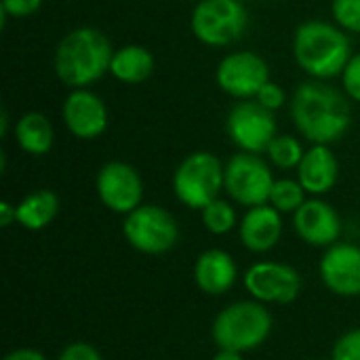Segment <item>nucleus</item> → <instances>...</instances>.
<instances>
[{
	"label": "nucleus",
	"mask_w": 360,
	"mask_h": 360,
	"mask_svg": "<svg viewBox=\"0 0 360 360\" xmlns=\"http://www.w3.org/2000/svg\"><path fill=\"white\" fill-rule=\"evenodd\" d=\"M226 165L207 150L188 154L173 173V192L190 209H205L224 190Z\"/></svg>",
	"instance_id": "nucleus-5"
},
{
	"label": "nucleus",
	"mask_w": 360,
	"mask_h": 360,
	"mask_svg": "<svg viewBox=\"0 0 360 360\" xmlns=\"http://www.w3.org/2000/svg\"><path fill=\"white\" fill-rule=\"evenodd\" d=\"M122 234L127 243L146 255H162L179 240V226L175 217L158 205H139L124 215Z\"/></svg>",
	"instance_id": "nucleus-7"
},
{
	"label": "nucleus",
	"mask_w": 360,
	"mask_h": 360,
	"mask_svg": "<svg viewBox=\"0 0 360 360\" xmlns=\"http://www.w3.org/2000/svg\"><path fill=\"white\" fill-rule=\"evenodd\" d=\"M249 25L245 0H200L190 15V27L205 46H230Z\"/></svg>",
	"instance_id": "nucleus-6"
},
{
	"label": "nucleus",
	"mask_w": 360,
	"mask_h": 360,
	"mask_svg": "<svg viewBox=\"0 0 360 360\" xmlns=\"http://www.w3.org/2000/svg\"><path fill=\"white\" fill-rule=\"evenodd\" d=\"M297 171V179L304 186V190L312 196H323L331 192L340 177V160L331 146L312 143V148L306 150Z\"/></svg>",
	"instance_id": "nucleus-16"
},
{
	"label": "nucleus",
	"mask_w": 360,
	"mask_h": 360,
	"mask_svg": "<svg viewBox=\"0 0 360 360\" xmlns=\"http://www.w3.org/2000/svg\"><path fill=\"white\" fill-rule=\"evenodd\" d=\"M15 139L25 154L44 156L55 143L53 122L42 112H25L15 124Z\"/></svg>",
	"instance_id": "nucleus-20"
},
{
	"label": "nucleus",
	"mask_w": 360,
	"mask_h": 360,
	"mask_svg": "<svg viewBox=\"0 0 360 360\" xmlns=\"http://www.w3.org/2000/svg\"><path fill=\"white\" fill-rule=\"evenodd\" d=\"M59 360H103L101 354L97 352L95 346L86 344V342H74L70 346L63 348V352L59 354Z\"/></svg>",
	"instance_id": "nucleus-30"
},
{
	"label": "nucleus",
	"mask_w": 360,
	"mask_h": 360,
	"mask_svg": "<svg viewBox=\"0 0 360 360\" xmlns=\"http://www.w3.org/2000/svg\"><path fill=\"white\" fill-rule=\"evenodd\" d=\"M110 74L124 84H141L154 74V55L141 44H124L114 51Z\"/></svg>",
	"instance_id": "nucleus-19"
},
{
	"label": "nucleus",
	"mask_w": 360,
	"mask_h": 360,
	"mask_svg": "<svg viewBox=\"0 0 360 360\" xmlns=\"http://www.w3.org/2000/svg\"><path fill=\"white\" fill-rule=\"evenodd\" d=\"M293 228L310 247H331L340 238L342 219L329 202L321 198H308L293 213Z\"/></svg>",
	"instance_id": "nucleus-15"
},
{
	"label": "nucleus",
	"mask_w": 360,
	"mask_h": 360,
	"mask_svg": "<svg viewBox=\"0 0 360 360\" xmlns=\"http://www.w3.org/2000/svg\"><path fill=\"white\" fill-rule=\"evenodd\" d=\"M247 291L264 304H291L302 293V276L293 266L259 262L245 274Z\"/></svg>",
	"instance_id": "nucleus-12"
},
{
	"label": "nucleus",
	"mask_w": 360,
	"mask_h": 360,
	"mask_svg": "<svg viewBox=\"0 0 360 360\" xmlns=\"http://www.w3.org/2000/svg\"><path fill=\"white\" fill-rule=\"evenodd\" d=\"M304 154H306V150H304L302 141L293 135H276L266 150L270 165L281 169V171L297 169Z\"/></svg>",
	"instance_id": "nucleus-22"
},
{
	"label": "nucleus",
	"mask_w": 360,
	"mask_h": 360,
	"mask_svg": "<svg viewBox=\"0 0 360 360\" xmlns=\"http://www.w3.org/2000/svg\"><path fill=\"white\" fill-rule=\"evenodd\" d=\"M236 262L230 253L221 249H209L198 255L194 266V281L196 287L207 295H221L232 289L236 283Z\"/></svg>",
	"instance_id": "nucleus-18"
},
{
	"label": "nucleus",
	"mask_w": 360,
	"mask_h": 360,
	"mask_svg": "<svg viewBox=\"0 0 360 360\" xmlns=\"http://www.w3.org/2000/svg\"><path fill=\"white\" fill-rule=\"evenodd\" d=\"M200 217L202 226L215 236H224L236 226V209L224 198H215L205 209H200Z\"/></svg>",
	"instance_id": "nucleus-24"
},
{
	"label": "nucleus",
	"mask_w": 360,
	"mask_h": 360,
	"mask_svg": "<svg viewBox=\"0 0 360 360\" xmlns=\"http://www.w3.org/2000/svg\"><path fill=\"white\" fill-rule=\"evenodd\" d=\"M291 118L306 141L331 146L350 131L352 108L348 95L329 80L310 78L291 97Z\"/></svg>",
	"instance_id": "nucleus-1"
},
{
	"label": "nucleus",
	"mask_w": 360,
	"mask_h": 360,
	"mask_svg": "<svg viewBox=\"0 0 360 360\" xmlns=\"http://www.w3.org/2000/svg\"><path fill=\"white\" fill-rule=\"evenodd\" d=\"M255 99H257L264 108L276 112V110H281V108L287 103V93H285V89H283L278 82L270 80V82H266V84L262 86V91L257 93Z\"/></svg>",
	"instance_id": "nucleus-29"
},
{
	"label": "nucleus",
	"mask_w": 360,
	"mask_h": 360,
	"mask_svg": "<svg viewBox=\"0 0 360 360\" xmlns=\"http://www.w3.org/2000/svg\"><path fill=\"white\" fill-rule=\"evenodd\" d=\"M13 221H17V205H8V202H0V226L8 228Z\"/></svg>",
	"instance_id": "nucleus-32"
},
{
	"label": "nucleus",
	"mask_w": 360,
	"mask_h": 360,
	"mask_svg": "<svg viewBox=\"0 0 360 360\" xmlns=\"http://www.w3.org/2000/svg\"><path fill=\"white\" fill-rule=\"evenodd\" d=\"M213 360H243V354L240 352H234V350H219Z\"/></svg>",
	"instance_id": "nucleus-33"
},
{
	"label": "nucleus",
	"mask_w": 360,
	"mask_h": 360,
	"mask_svg": "<svg viewBox=\"0 0 360 360\" xmlns=\"http://www.w3.org/2000/svg\"><path fill=\"white\" fill-rule=\"evenodd\" d=\"M226 133L240 152L262 154L278 135L274 112L257 99L236 101L226 118Z\"/></svg>",
	"instance_id": "nucleus-9"
},
{
	"label": "nucleus",
	"mask_w": 360,
	"mask_h": 360,
	"mask_svg": "<svg viewBox=\"0 0 360 360\" xmlns=\"http://www.w3.org/2000/svg\"><path fill=\"white\" fill-rule=\"evenodd\" d=\"M95 190L101 205L120 215L135 211L143 198V181L139 171L122 160H110L99 169Z\"/></svg>",
	"instance_id": "nucleus-11"
},
{
	"label": "nucleus",
	"mask_w": 360,
	"mask_h": 360,
	"mask_svg": "<svg viewBox=\"0 0 360 360\" xmlns=\"http://www.w3.org/2000/svg\"><path fill=\"white\" fill-rule=\"evenodd\" d=\"M44 0H0V13L2 17H15L23 19L40 11Z\"/></svg>",
	"instance_id": "nucleus-28"
},
{
	"label": "nucleus",
	"mask_w": 360,
	"mask_h": 360,
	"mask_svg": "<svg viewBox=\"0 0 360 360\" xmlns=\"http://www.w3.org/2000/svg\"><path fill=\"white\" fill-rule=\"evenodd\" d=\"M283 213H278L272 205L251 207L238 228L243 245L253 253H268L274 249L283 234Z\"/></svg>",
	"instance_id": "nucleus-17"
},
{
	"label": "nucleus",
	"mask_w": 360,
	"mask_h": 360,
	"mask_svg": "<svg viewBox=\"0 0 360 360\" xmlns=\"http://www.w3.org/2000/svg\"><path fill=\"white\" fill-rule=\"evenodd\" d=\"M59 213V198L51 190H36L17 205V224L25 230H44Z\"/></svg>",
	"instance_id": "nucleus-21"
},
{
	"label": "nucleus",
	"mask_w": 360,
	"mask_h": 360,
	"mask_svg": "<svg viewBox=\"0 0 360 360\" xmlns=\"http://www.w3.org/2000/svg\"><path fill=\"white\" fill-rule=\"evenodd\" d=\"M61 118L65 129L84 141L101 137L110 122L105 101L91 89H70L61 105Z\"/></svg>",
	"instance_id": "nucleus-13"
},
{
	"label": "nucleus",
	"mask_w": 360,
	"mask_h": 360,
	"mask_svg": "<svg viewBox=\"0 0 360 360\" xmlns=\"http://www.w3.org/2000/svg\"><path fill=\"white\" fill-rule=\"evenodd\" d=\"M213 342L219 350L249 352L259 348L272 333V314L259 302H236L213 321Z\"/></svg>",
	"instance_id": "nucleus-4"
},
{
	"label": "nucleus",
	"mask_w": 360,
	"mask_h": 360,
	"mask_svg": "<svg viewBox=\"0 0 360 360\" xmlns=\"http://www.w3.org/2000/svg\"><path fill=\"white\" fill-rule=\"evenodd\" d=\"M306 190L300 184V179H276L270 192V200L268 205H272L278 213H295L308 198H306Z\"/></svg>",
	"instance_id": "nucleus-23"
},
{
	"label": "nucleus",
	"mask_w": 360,
	"mask_h": 360,
	"mask_svg": "<svg viewBox=\"0 0 360 360\" xmlns=\"http://www.w3.org/2000/svg\"><path fill=\"white\" fill-rule=\"evenodd\" d=\"M2 360H46L42 352L34 350V348H19V350H13L11 354H6Z\"/></svg>",
	"instance_id": "nucleus-31"
},
{
	"label": "nucleus",
	"mask_w": 360,
	"mask_h": 360,
	"mask_svg": "<svg viewBox=\"0 0 360 360\" xmlns=\"http://www.w3.org/2000/svg\"><path fill=\"white\" fill-rule=\"evenodd\" d=\"M321 278L325 287L340 297L360 295V247L335 243L327 247L321 259Z\"/></svg>",
	"instance_id": "nucleus-14"
},
{
	"label": "nucleus",
	"mask_w": 360,
	"mask_h": 360,
	"mask_svg": "<svg viewBox=\"0 0 360 360\" xmlns=\"http://www.w3.org/2000/svg\"><path fill=\"white\" fill-rule=\"evenodd\" d=\"M110 38L91 25L70 30L57 44L53 55L55 76L68 89H89L93 82L110 74L112 55Z\"/></svg>",
	"instance_id": "nucleus-2"
},
{
	"label": "nucleus",
	"mask_w": 360,
	"mask_h": 360,
	"mask_svg": "<svg viewBox=\"0 0 360 360\" xmlns=\"http://www.w3.org/2000/svg\"><path fill=\"white\" fill-rule=\"evenodd\" d=\"M215 82L226 95L238 101L255 99L262 86L270 82V65L253 51H234L217 63Z\"/></svg>",
	"instance_id": "nucleus-10"
},
{
	"label": "nucleus",
	"mask_w": 360,
	"mask_h": 360,
	"mask_svg": "<svg viewBox=\"0 0 360 360\" xmlns=\"http://www.w3.org/2000/svg\"><path fill=\"white\" fill-rule=\"evenodd\" d=\"M274 181L270 165L259 154L238 152L226 162L224 190L247 209L268 205Z\"/></svg>",
	"instance_id": "nucleus-8"
},
{
	"label": "nucleus",
	"mask_w": 360,
	"mask_h": 360,
	"mask_svg": "<svg viewBox=\"0 0 360 360\" xmlns=\"http://www.w3.org/2000/svg\"><path fill=\"white\" fill-rule=\"evenodd\" d=\"M333 21L348 34H360V0H331Z\"/></svg>",
	"instance_id": "nucleus-25"
},
{
	"label": "nucleus",
	"mask_w": 360,
	"mask_h": 360,
	"mask_svg": "<svg viewBox=\"0 0 360 360\" xmlns=\"http://www.w3.org/2000/svg\"><path fill=\"white\" fill-rule=\"evenodd\" d=\"M331 360H360V329H350L335 342Z\"/></svg>",
	"instance_id": "nucleus-26"
},
{
	"label": "nucleus",
	"mask_w": 360,
	"mask_h": 360,
	"mask_svg": "<svg viewBox=\"0 0 360 360\" xmlns=\"http://www.w3.org/2000/svg\"><path fill=\"white\" fill-rule=\"evenodd\" d=\"M342 89L350 101L360 103V53H354L342 72Z\"/></svg>",
	"instance_id": "nucleus-27"
},
{
	"label": "nucleus",
	"mask_w": 360,
	"mask_h": 360,
	"mask_svg": "<svg viewBox=\"0 0 360 360\" xmlns=\"http://www.w3.org/2000/svg\"><path fill=\"white\" fill-rule=\"evenodd\" d=\"M352 55L350 36L335 21L310 19L295 30L293 57L314 80H333L342 76Z\"/></svg>",
	"instance_id": "nucleus-3"
}]
</instances>
